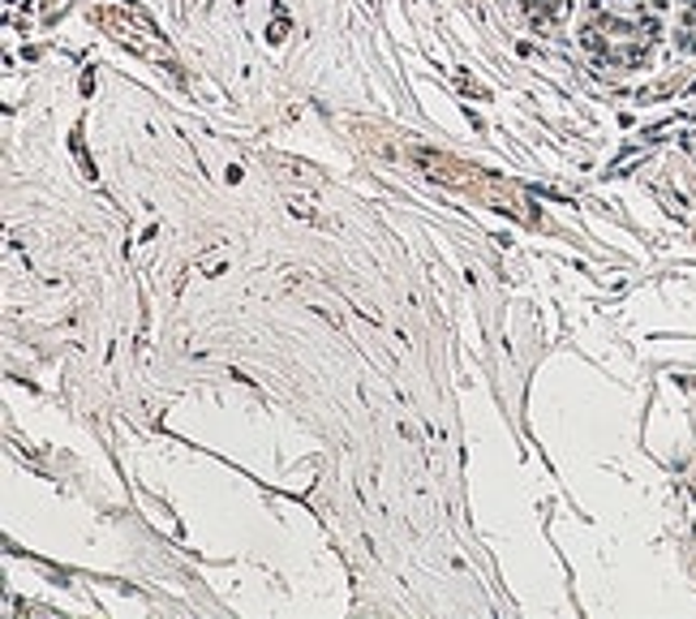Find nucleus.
<instances>
[{
    "mask_svg": "<svg viewBox=\"0 0 696 619\" xmlns=\"http://www.w3.org/2000/svg\"><path fill=\"white\" fill-rule=\"evenodd\" d=\"M95 22L113 35L116 44H125L129 53H138V57H169V48H164V39H160V31L138 13V9H129V4H104L100 13H95Z\"/></svg>",
    "mask_w": 696,
    "mask_h": 619,
    "instance_id": "obj_1",
    "label": "nucleus"
},
{
    "mask_svg": "<svg viewBox=\"0 0 696 619\" xmlns=\"http://www.w3.org/2000/svg\"><path fill=\"white\" fill-rule=\"evenodd\" d=\"M524 13H529V22L537 31H550L568 13V0H524Z\"/></svg>",
    "mask_w": 696,
    "mask_h": 619,
    "instance_id": "obj_2",
    "label": "nucleus"
}]
</instances>
